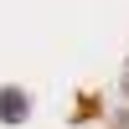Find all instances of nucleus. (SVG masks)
<instances>
[{
  "label": "nucleus",
  "mask_w": 129,
  "mask_h": 129,
  "mask_svg": "<svg viewBox=\"0 0 129 129\" xmlns=\"http://www.w3.org/2000/svg\"><path fill=\"white\" fill-rule=\"evenodd\" d=\"M31 114V98L21 88H0V124H26Z\"/></svg>",
  "instance_id": "1"
}]
</instances>
